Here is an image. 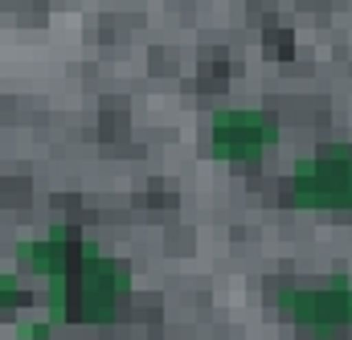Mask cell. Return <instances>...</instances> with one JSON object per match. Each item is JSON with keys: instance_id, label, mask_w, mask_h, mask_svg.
I'll use <instances>...</instances> for the list:
<instances>
[{"instance_id": "obj_1", "label": "cell", "mask_w": 352, "mask_h": 340, "mask_svg": "<svg viewBox=\"0 0 352 340\" xmlns=\"http://www.w3.org/2000/svg\"><path fill=\"white\" fill-rule=\"evenodd\" d=\"M127 291H131V266L123 258L107 255L94 238H82L74 275H70V320L111 324Z\"/></svg>"}, {"instance_id": "obj_2", "label": "cell", "mask_w": 352, "mask_h": 340, "mask_svg": "<svg viewBox=\"0 0 352 340\" xmlns=\"http://www.w3.org/2000/svg\"><path fill=\"white\" fill-rule=\"evenodd\" d=\"M287 197L307 213H352V144H332L295 160Z\"/></svg>"}, {"instance_id": "obj_3", "label": "cell", "mask_w": 352, "mask_h": 340, "mask_svg": "<svg viewBox=\"0 0 352 340\" xmlns=\"http://www.w3.org/2000/svg\"><path fill=\"white\" fill-rule=\"evenodd\" d=\"M278 316L316 332V337H332L340 328H352V283L344 275L320 283V287H283L274 295Z\"/></svg>"}, {"instance_id": "obj_4", "label": "cell", "mask_w": 352, "mask_h": 340, "mask_svg": "<svg viewBox=\"0 0 352 340\" xmlns=\"http://www.w3.org/2000/svg\"><path fill=\"white\" fill-rule=\"evenodd\" d=\"M278 144V123L254 107H226L209 119V152L230 164H254Z\"/></svg>"}, {"instance_id": "obj_5", "label": "cell", "mask_w": 352, "mask_h": 340, "mask_svg": "<svg viewBox=\"0 0 352 340\" xmlns=\"http://www.w3.org/2000/svg\"><path fill=\"white\" fill-rule=\"evenodd\" d=\"M82 238H87V234H78L74 226L58 222V226H50L41 238H21V242H16V262L29 266V270H37V275H45V279L70 275L74 262H78Z\"/></svg>"}, {"instance_id": "obj_6", "label": "cell", "mask_w": 352, "mask_h": 340, "mask_svg": "<svg viewBox=\"0 0 352 340\" xmlns=\"http://www.w3.org/2000/svg\"><path fill=\"white\" fill-rule=\"evenodd\" d=\"M29 299V291H25V283H21V275L16 270H0V316H8L16 304H25Z\"/></svg>"}, {"instance_id": "obj_7", "label": "cell", "mask_w": 352, "mask_h": 340, "mask_svg": "<svg viewBox=\"0 0 352 340\" xmlns=\"http://www.w3.org/2000/svg\"><path fill=\"white\" fill-rule=\"evenodd\" d=\"M50 328H54V324H50L45 316H41V320H21V324H16V340H50Z\"/></svg>"}]
</instances>
